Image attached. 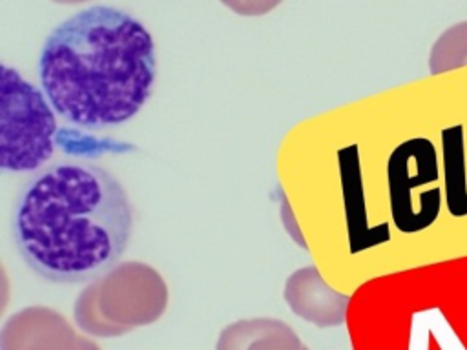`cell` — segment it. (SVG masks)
Wrapping results in <instances>:
<instances>
[{"mask_svg":"<svg viewBox=\"0 0 467 350\" xmlns=\"http://www.w3.org/2000/svg\"><path fill=\"white\" fill-rule=\"evenodd\" d=\"M133 213L120 182L86 160H60L35 171L15 201V246L42 279L95 281L126 252Z\"/></svg>","mask_w":467,"mask_h":350,"instance_id":"cell-1","label":"cell"},{"mask_svg":"<svg viewBox=\"0 0 467 350\" xmlns=\"http://www.w3.org/2000/svg\"><path fill=\"white\" fill-rule=\"evenodd\" d=\"M38 73L47 100L66 120L89 129L117 126L151 95L153 40L128 13L93 5L51 31Z\"/></svg>","mask_w":467,"mask_h":350,"instance_id":"cell-2","label":"cell"},{"mask_svg":"<svg viewBox=\"0 0 467 350\" xmlns=\"http://www.w3.org/2000/svg\"><path fill=\"white\" fill-rule=\"evenodd\" d=\"M0 115V168H40L53 155L57 120L42 93L7 66H2Z\"/></svg>","mask_w":467,"mask_h":350,"instance_id":"cell-3","label":"cell"},{"mask_svg":"<svg viewBox=\"0 0 467 350\" xmlns=\"http://www.w3.org/2000/svg\"><path fill=\"white\" fill-rule=\"evenodd\" d=\"M389 201L396 228L414 233L434 222L440 211L441 191L438 159L432 142L410 139L400 144L389 159Z\"/></svg>","mask_w":467,"mask_h":350,"instance_id":"cell-4","label":"cell"},{"mask_svg":"<svg viewBox=\"0 0 467 350\" xmlns=\"http://www.w3.org/2000/svg\"><path fill=\"white\" fill-rule=\"evenodd\" d=\"M89 283L100 315L120 335L155 323L168 306L162 275L140 261L119 262Z\"/></svg>","mask_w":467,"mask_h":350,"instance_id":"cell-5","label":"cell"},{"mask_svg":"<svg viewBox=\"0 0 467 350\" xmlns=\"http://www.w3.org/2000/svg\"><path fill=\"white\" fill-rule=\"evenodd\" d=\"M0 350H78V335L57 310L27 306L4 323Z\"/></svg>","mask_w":467,"mask_h":350,"instance_id":"cell-6","label":"cell"},{"mask_svg":"<svg viewBox=\"0 0 467 350\" xmlns=\"http://www.w3.org/2000/svg\"><path fill=\"white\" fill-rule=\"evenodd\" d=\"M285 301L301 319L328 328L345 323L350 297L330 288L316 266H305L288 275Z\"/></svg>","mask_w":467,"mask_h":350,"instance_id":"cell-7","label":"cell"},{"mask_svg":"<svg viewBox=\"0 0 467 350\" xmlns=\"http://www.w3.org/2000/svg\"><path fill=\"white\" fill-rule=\"evenodd\" d=\"M215 350H303L296 330L272 317L239 319L224 326Z\"/></svg>","mask_w":467,"mask_h":350,"instance_id":"cell-8","label":"cell"},{"mask_svg":"<svg viewBox=\"0 0 467 350\" xmlns=\"http://www.w3.org/2000/svg\"><path fill=\"white\" fill-rule=\"evenodd\" d=\"M441 146L447 208L454 217H462L467 215V162L462 126L443 129Z\"/></svg>","mask_w":467,"mask_h":350,"instance_id":"cell-9","label":"cell"},{"mask_svg":"<svg viewBox=\"0 0 467 350\" xmlns=\"http://www.w3.org/2000/svg\"><path fill=\"white\" fill-rule=\"evenodd\" d=\"M73 317L75 324L88 335H97V337H119L120 334L106 323V319L100 315L95 301V292L91 283L80 292V295L75 301L73 308Z\"/></svg>","mask_w":467,"mask_h":350,"instance_id":"cell-10","label":"cell"},{"mask_svg":"<svg viewBox=\"0 0 467 350\" xmlns=\"http://www.w3.org/2000/svg\"><path fill=\"white\" fill-rule=\"evenodd\" d=\"M228 9L243 16H259L281 4V0H221Z\"/></svg>","mask_w":467,"mask_h":350,"instance_id":"cell-11","label":"cell"},{"mask_svg":"<svg viewBox=\"0 0 467 350\" xmlns=\"http://www.w3.org/2000/svg\"><path fill=\"white\" fill-rule=\"evenodd\" d=\"M78 350H100V348H99V345L93 343L91 339L78 335Z\"/></svg>","mask_w":467,"mask_h":350,"instance_id":"cell-12","label":"cell"},{"mask_svg":"<svg viewBox=\"0 0 467 350\" xmlns=\"http://www.w3.org/2000/svg\"><path fill=\"white\" fill-rule=\"evenodd\" d=\"M53 2H57V4H82L86 0H53Z\"/></svg>","mask_w":467,"mask_h":350,"instance_id":"cell-13","label":"cell"},{"mask_svg":"<svg viewBox=\"0 0 467 350\" xmlns=\"http://www.w3.org/2000/svg\"><path fill=\"white\" fill-rule=\"evenodd\" d=\"M303 350H308V348H306V346H303Z\"/></svg>","mask_w":467,"mask_h":350,"instance_id":"cell-14","label":"cell"}]
</instances>
